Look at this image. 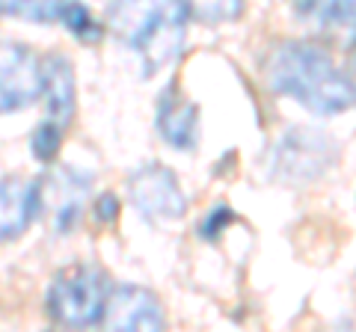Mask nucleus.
Listing matches in <instances>:
<instances>
[{"label": "nucleus", "mask_w": 356, "mask_h": 332, "mask_svg": "<svg viewBox=\"0 0 356 332\" xmlns=\"http://www.w3.org/2000/svg\"><path fill=\"white\" fill-rule=\"evenodd\" d=\"M44 107H48V122H57L60 128L69 125V119L74 113V72L72 63L51 53L42 60V95Z\"/></svg>", "instance_id": "8"}, {"label": "nucleus", "mask_w": 356, "mask_h": 332, "mask_svg": "<svg viewBox=\"0 0 356 332\" xmlns=\"http://www.w3.org/2000/svg\"><path fill=\"white\" fill-rule=\"evenodd\" d=\"M60 142H63V128L57 122H42L33 134V154L39 160H54L60 151Z\"/></svg>", "instance_id": "15"}, {"label": "nucleus", "mask_w": 356, "mask_h": 332, "mask_svg": "<svg viewBox=\"0 0 356 332\" xmlns=\"http://www.w3.org/2000/svg\"><path fill=\"white\" fill-rule=\"evenodd\" d=\"M131 202L149 219H178L187 211V199L178 179L161 163H146L128 179Z\"/></svg>", "instance_id": "4"}, {"label": "nucleus", "mask_w": 356, "mask_h": 332, "mask_svg": "<svg viewBox=\"0 0 356 332\" xmlns=\"http://www.w3.org/2000/svg\"><path fill=\"white\" fill-rule=\"evenodd\" d=\"M102 324L116 332H131V329L158 332L163 329V308L158 303V297L149 294L146 288L119 285V288H110Z\"/></svg>", "instance_id": "6"}, {"label": "nucleus", "mask_w": 356, "mask_h": 332, "mask_svg": "<svg viewBox=\"0 0 356 332\" xmlns=\"http://www.w3.org/2000/svg\"><path fill=\"white\" fill-rule=\"evenodd\" d=\"M39 193V211H48L54 217L57 231L72 229L83 208V199L89 193V179L81 172H74L72 166H60V169L48 172L36 184Z\"/></svg>", "instance_id": "7"}, {"label": "nucleus", "mask_w": 356, "mask_h": 332, "mask_svg": "<svg viewBox=\"0 0 356 332\" xmlns=\"http://www.w3.org/2000/svg\"><path fill=\"white\" fill-rule=\"evenodd\" d=\"M158 131L175 149H193L199 137V110L196 104L184 101L172 86L161 95L158 104Z\"/></svg>", "instance_id": "10"}, {"label": "nucleus", "mask_w": 356, "mask_h": 332, "mask_svg": "<svg viewBox=\"0 0 356 332\" xmlns=\"http://www.w3.org/2000/svg\"><path fill=\"white\" fill-rule=\"evenodd\" d=\"M63 3L65 0H0V15L51 24V21L60 18Z\"/></svg>", "instance_id": "13"}, {"label": "nucleus", "mask_w": 356, "mask_h": 332, "mask_svg": "<svg viewBox=\"0 0 356 332\" xmlns=\"http://www.w3.org/2000/svg\"><path fill=\"white\" fill-rule=\"evenodd\" d=\"M107 273L95 267H69L54 279L48 291V312L63 326H95L102 324L104 303L110 294Z\"/></svg>", "instance_id": "3"}, {"label": "nucleus", "mask_w": 356, "mask_h": 332, "mask_svg": "<svg viewBox=\"0 0 356 332\" xmlns=\"http://www.w3.org/2000/svg\"><path fill=\"white\" fill-rule=\"evenodd\" d=\"M300 15L315 21L321 30L339 27L344 30L353 24V0H300Z\"/></svg>", "instance_id": "11"}, {"label": "nucleus", "mask_w": 356, "mask_h": 332, "mask_svg": "<svg viewBox=\"0 0 356 332\" xmlns=\"http://www.w3.org/2000/svg\"><path fill=\"white\" fill-rule=\"evenodd\" d=\"M116 217V199L113 196H104L98 202V219H113Z\"/></svg>", "instance_id": "17"}, {"label": "nucleus", "mask_w": 356, "mask_h": 332, "mask_svg": "<svg viewBox=\"0 0 356 332\" xmlns=\"http://www.w3.org/2000/svg\"><path fill=\"white\" fill-rule=\"evenodd\" d=\"M187 18L202 21V24H222L235 21L243 13V0H178Z\"/></svg>", "instance_id": "12"}, {"label": "nucleus", "mask_w": 356, "mask_h": 332, "mask_svg": "<svg viewBox=\"0 0 356 332\" xmlns=\"http://www.w3.org/2000/svg\"><path fill=\"white\" fill-rule=\"evenodd\" d=\"M60 21L74 33V36L89 39V42L98 39V24L92 21V15H89V9H83L81 3H63Z\"/></svg>", "instance_id": "14"}, {"label": "nucleus", "mask_w": 356, "mask_h": 332, "mask_svg": "<svg viewBox=\"0 0 356 332\" xmlns=\"http://www.w3.org/2000/svg\"><path fill=\"white\" fill-rule=\"evenodd\" d=\"M39 214L36 184L21 179L0 181V240H13L24 231Z\"/></svg>", "instance_id": "9"}, {"label": "nucleus", "mask_w": 356, "mask_h": 332, "mask_svg": "<svg viewBox=\"0 0 356 332\" xmlns=\"http://www.w3.org/2000/svg\"><path fill=\"white\" fill-rule=\"evenodd\" d=\"M273 92L294 98L318 116L341 113L353 104V83L332 53L312 42H282L267 60Z\"/></svg>", "instance_id": "1"}, {"label": "nucleus", "mask_w": 356, "mask_h": 332, "mask_svg": "<svg viewBox=\"0 0 356 332\" xmlns=\"http://www.w3.org/2000/svg\"><path fill=\"white\" fill-rule=\"evenodd\" d=\"M229 223H232V208L229 205H217L205 223H199V235L208 238V240H214L220 235V229L229 226Z\"/></svg>", "instance_id": "16"}, {"label": "nucleus", "mask_w": 356, "mask_h": 332, "mask_svg": "<svg viewBox=\"0 0 356 332\" xmlns=\"http://www.w3.org/2000/svg\"><path fill=\"white\" fill-rule=\"evenodd\" d=\"M184 9L178 0H110V33L143 60L146 74L163 69L181 53Z\"/></svg>", "instance_id": "2"}, {"label": "nucleus", "mask_w": 356, "mask_h": 332, "mask_svg": "<svg viewBox=\"0 0 356 332\" xmlns=\"http://www.w3.org/2000/svg\"><path fill=\"white\" fill-rule=\"evenodd\" d=\"M42 95V63L15 42H0V113L21 110Z\"/></svg>", "instance_id": "5"}]
</instances>
